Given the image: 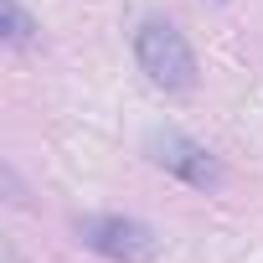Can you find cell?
I'll return each instance as SVG.
<instances>
[{
	"label": "cell",
	"mask_w": 263,
	"mask_h": 263,
	"mask_svg": "<svg viewBox=\"0 0 263 263\" xmlns=\"http://www.w3.org/2000/svg\"><path fill=\"white\" fill-rule=\"evenodd\" d=\"M135 62H140V72H145L155 88H165V93L196 88V52H191V42H186L171 21H145V26L135 31Z\"/></svg>",
	"instance_id": "cell-1"
},
{
	"label": "cell",
	"mask_w": 263,
	"mask_h": 263,
	"mask_svg": "<svg viewBox=\"0 0 263 263\" xmlns=\"http://www.w3.org/2000/svg\"><path fill=\"white\" fill-rule=\"evenodd\" d=\"M78 242L103 253V258H114V263H150L165 248V237L150 222H140V217H83L78 222Z\"/></svg>",
	"instance_id": "cell-2"
},
{
	"label": "cell",
	"mask_w": 263,
	"mask_h": 263,
	"mask_svg": "<svg viewBox=\"0 0 263 263\" xmlns=\"http://www.w3.org/2000/svg\"><path fill=\"white\" fill-rule=\"evenodd\" d=\"M145 155H150L160 171H171L176 181L196 186V191H222V181H227V176H222V160H217L206 145L186 140L181 129H150Z\"/></svg>",
	"instance_id": "cell-3"
},
{
	"label": "cell",
	"mask_w": 263,
	"mask_h": 263,
	"mask_svg": "<svg viewBox=\"0 0 263 263\" xmlns=\"http://www.w3.org/2000/svg\"><path fill=\"white\" fill-rule=\"evenodd\" d=\"M0 21H6V42L11 47H31L36 42V21L21 11V0H0Z\"/></svg>",
	"instance_id": "cell-4"
},
{
	"label": "cell",
	"mask_w": 263,
	"mask_h": 263,
	"mask_svg": "<svg viewBox=\"0 0 263 263\" xmlns=\"http://www.w3.org/2000/svg\"><path fill=\"white\" fill-rule=\"evenodd\" d=\"M0 263H21V258H16V253H6V258H0Z\"/></svg>",
	"instance_id": "cell-5"
}]
</instances>
